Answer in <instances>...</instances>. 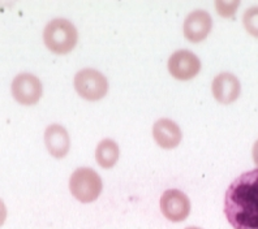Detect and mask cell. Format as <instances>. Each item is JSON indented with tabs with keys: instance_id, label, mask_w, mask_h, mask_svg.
Segmentation results:
<instances>
[{
	"instance_id": "6da1fadb",
	"label": "cell",
	"mask_w": 258,
	"mask_h": 229,
	"mask_svg": "<svg viewBox=\"0 0 258 229\" xmlns=\"http://www.w3.org/2000/svg\"><path fill=\"white\" fill-rule=\"evenodd\" d=\"M223 211L235 229H258V168L231 182L224 194Z\"/></svg>"
},
{
	"instance_id": "7a4b0ae2",
	"label": "cell",
	"mask_w": 258,
	"mask_h": 229,
	"mask_svg": "<svg viewBox=\"0 0 258 229\" xmlns=\"http://www.w3.org/2000/svg\"><path fill=\"white\" fill-rule=\"evenodd\" d=\"M43 41L46 47L56 55L70 53L79 41V32L73 22L59 17L51 20L43 30Z\"/></svg>"
},
{
	"instance_id": "3957f363",
	"label": "cell",
	"mask_w": 258,
	"mask_h": 229,
	"mask_svg": "<svg viewBox=\"0 0 258 229\" xmlns=\"http://www.w3.org/2000/svg\"><path fill=\"white\" fill-rule=\"evenodd\" d=\"M103 189L101 176L93 168L80 167L70 179V190L73 198L81 203H92L97 201Z\"/></svg>"
},
{
	"instance_id": "277c9868",
	"label": "cell",
	"mask_w": 258,
	"mask_h": 229,
	"mask_svg": "<svg viewBox=\"0 0 258 229\" xmlns=\"http://www.w3.org/2000/svg\"><path fill=\"white\" fill-rule=\"evenodd\" d=\"M73 86L80 97L90 102L101 101L107 95L108 91L106 75L94 68H85L76 73Z\"/></svg>"
},
{
	"instance_id": "5b68a950",
	"label": "cell",
	"mask_w": 258,
	"mask_h": 229,
	"mask_svg": "<svg viewBox=\"0 0 258 229\" xmlns=\"http://www.w3.org/2000/svg\"><path fill=\"white\" fill-rule=\"evenodd\" d=\"M13 98L24 106H33L38 103L43 94L41 80L32 73H20L12 81Z\"/></svg>"
},
{
	"instance_id": "8992f818",
	"label": "cell",
	"mask_w": 258,
	"mask_h": 229,
	"mask_svg": "<svg viewBox=\"0 0 258 229\" xmlns=\"http://www.w3.org/2000/svg\"><path fill=\"white\" fill-rule=\"evenodd\" d=\"M167 68L172 77L179 81L195 79L201 70V60L189 50H177L167 61Z\"/></svg>"
},
{
	"instance_id": "52a82bcc",
	"label": "cell",
	"mask_w": 258,
	"mask_h": 229,
	"mask_svg": "<svg viewBox=\"0 0 258 229\" xmlns=\"http://www.w3.org/2000/svg\"><path fill=\"white\" fill-rule=\"evenodd\" d=\"M161 211L163 216L172 223L184 221L190 213V201L188 195L179 189H168L162 194Z\"/></svg>"
},
{
	"instance_id": "ba28073f",
	"label": "cell",
	"mask_w": 258,
	"mask_h": 229,
	"mask_svg": "<svg viewBox=\"0 0 258 229\" xmlns=\"http://www.w3.org/2000/svg\"><path fill=\"white\" fill-rule=\"evenodd\" d=\"M213 28V19L209 12L196 10L185 17L183 25L184 37L192 43H199L209 37Z\"/></svg>"
},
{
	"instance_id": "9c48e42d",
	"label": "cell",
	"mask_w": 258,
	"mask_h": 229,
	"mask_svg": "<svg viewBox=\"0 0 258 229\" xmlns=\"http://www.w3.org/2000/svg\"><path fill=\"white\" fill-rule=\"evenodd\" d=\"M213 95L221 104H231L236 101L241 93V85L236 75L230 72H222L211 84Z\"/></svg>"
},
{
	"instance_id": "30bf717a",
	"label": "cell",
	"mask_w": 258,
	"mask_h": 229,
	"mask_svg": "<svg viewBox=\"0 0 258 229\" xmlns=\"http://www.w3.org/2000/svg\"><path fill=\"white\" fill-rule=\"evenodd\" d=\"M153 137L159 147L171 150L179 146L183 139L181 129L170 119H159L153 125Z\"/></svg>"
},
{
	"instance_id": "8fae6325",
	"label": "cell",
	"mask_w": 258,
	"mask_h": 229,
	"mask_svg": "<svg viewBox=\"0 0 258 229\" xmlns=\"http://www.w3.org/2000/svg\"><path fill=\"white\" fill-rule=\"evenodd\" d=\"M44 144L52 157L61 159L71 150L70 134L63 125L51 124L44 130Z\"/></svg>"
},
{
	"instance_id": "7c38bea8",
	"label": "cell",
	"mask_w": 258,
	"mask_h": 229,
	"mask_svg": "<svg viewBox=\"0 0 258 229\" xmlns=\"http://www.w3.org/2000/svg\"><path fill=\"white\" fill-rule=\"evenodd\" d=\"M120 157L119 144L111 138H104L98 143L95 148V160L97 163L104 168L110 170L117 163Z\"/></svg>"
},
{
	"instance_id": "4fadbf2b",
	"label": "cell",
	"mask_w": 258,
	"mask_h": 229,
	"mask_svg": "<svg viewBox=\"0 0 258 229\" xmlns=\"http://www.w3.org/2000/svg\"><path fill=\"white\" fill-rule=\"evenodd\" d=\"M242 24L249 34L258 38V6L250 7L245 11L242 16Z\"/></svg>"
},
{
	"instance_id": "5bb4252c",
	"label": "cell",
	"mask_w": 258,
	"mask_h": 229,
	"mask_svg": "<svg viewBox=\"0 0 258 229\" xmlns=\"http://www.w3.org/2000/svg\"><path fill=\"white\" fill-rule=\"evenodd\" d=\"M240 2L239 0H235V2H224V0H217L215 2V8H217V12L223 17H230L232 15H235L236 12V8L239 7Z\"/></svg>"
},
{
	"instance_id": "9a60e30c",
	"label": "cell",
	"mask_w": 258,
	"mask_h": 229,
	"mask_svg": "<svg viewBox=\"0 0 258 229\" xmlns=\"http://www.w3.org/2000/svg\"><path fill=\"white\" fill-rule=\"evenodd\" d=\"M6 219H7V207H6V204H4V202L0 199V226L3 225Z\"/></svg>"
},
{
	"instance_id": "2e32d148",
	"label": "cell",
	"mask_w": 258,
	"mask_h": 229,
	"mask_svg": "<svg viewBox=\"0 0 258 229\" xmlns=\"http://www.w3.org/2000/svg\"><path fill=\"white\" fill-rule=\"evenodd\" d=\"M252 155H253V160H254L255 166L258 167V139H257V141H255V143L253 144Z\"/></svg>"
},
{
	"instance_id": "e0dca14e",
	"label": "cell",
	"mask_w": 258,
	"mask_h": 229,
	"mask_svg": "<svg viewBox=\"0 0 258 229\" xmlns=\"http://www.w3.org/2000/svg\"><path fill=\"white\" fill-rule=\"evenodd\" d=\"M185 229H202V228H200V226H188V228Z\"/></svg>"
}]
</instances>
